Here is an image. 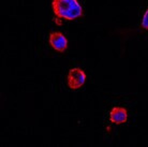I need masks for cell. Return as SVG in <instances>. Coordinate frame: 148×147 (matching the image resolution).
<instances>
[{"instance_id": "cell-1", "label": "cell", "mask_w": 148, "mask_h": 147, "mask_svg": "<svg viewBox=\"0 0 148 147\" xmlns=\"http://www.w3.org/2000/svg\"><path fill=\"white\" fill-rule=\"evenodd\" d=\"M52 9L57 19L66 21H74L83 15V8L77 0H52Z\"/></svg>"}, {"instance_id": "cell-2", "label": "cell", "mask_w": 148, "mask_h": 147, "mask_svg": "<svg viewBox=\"0 0 148 147\" xmlns=\"http://www.w3.org/2000/svg\"><path fill=\"white\" fill-rule=\"evenodd\" d=\"M86 82L85 71L81 68H73L69 71L67 76L68 87L72 90H78L82 88Z\"/></svg>"}, {"instance_id": "cell-3", "label": "cell", "mask_w": 148, "mask_h": 147, "mask_svg": "<svg viewBox=\"0 0 148 147\" xmlns=\"http://www.w3.org/2000/svg\"><path fill=\"white\" fill-rule=\"evenodd\" d=\"M48 43L58 53H63L68 47V39L62 32L59 31H55L49 34Z\"/></svg>"}, {"instance_id": "cell-4", "label": "cell", "mask_w": 148, "mask_h": 147, "mask_svg": "<svg viewBox=\"0 0 148 147\" xmlns=\"http://www.w3.org/2000/svg\"><path fill=\"white\" fill-rule=\"evenodd\" d=\"M128 119V112L121 106H115L110 112V120L115 125L125 124Z\"/></svg>"}, {"instance_id": "cell-5", "label": "cell", "mask_w": 148, "mask_h": 147, "mask_svg": "<svg viewBox=\"0 0 148 147\" xmlns=\"http://www.w3.org/2000/svg\"><path fill=\"white\" fill-rule=\"evenodd\" d=\"M142 28L145 30H148V9L146 10V12L143 15V19H142V23H141Z\"/></svg>"}]
</instances>
